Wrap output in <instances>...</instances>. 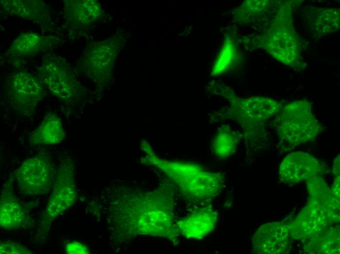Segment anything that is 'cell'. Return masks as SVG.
Wrapping results in <instances>:
<instances>
[{"mask_svg": "<svg viewBox=\"0 0 340 254\" xmlns=\"http://www.w3.org/2000/svg\"><path fill=\"white\" fill-rule=\"evenodd\" d=\"M261 38V45L276 59L295 69H303L305 64L301 60L299 41L287 2L278 7Z\"/></svg>", "mask_w": 340, "mask_h": 254, "instance_id": "cell-1", "label": "cell"}, {"mask_svg": "<svg viewBox=\"0 0 340 254\" xmlns=\"http://www.w3.org/2000/svg\"><path fill=\"white\" fill-rule=\"evenodd\" d=\"M5 91L10 105L24 116L32 114L44 95V87L39 79L23 71L10 76Z\"/></svg>", "mask_w": 340, "mask_h": 254, "instance_id": "cell-2", "label": "cell"}, {"mask_svg": "<svg viewBox=\"0 0 340 254\" xmlns=\"http://www.w3.org/2000/svg\"><path fill=\"white\" fill-rule=\"evenodd\" d=\"M53 171L50 159L39 154L23 161L15 172L14 180L19 189L25 194H45L52 186Z\"/></svg>", "mask_w": 340, "mask_h": 254, "instance_id": "cell-3", "label": "cell"}, {"mask_svg": "<svg viewBox=\"0 0 340 254\" xmlns=\"http://www.w3.org/2000/svg\"><path fill=\"white\" fill-rule=\"evenodd\" d=\"M38 72L39 80L51 93L66 104L74 100L77 83L64 60L57 57L47 58Z\"/></svg>", "mask_w": 340, "mask_h": 254, "instance_id": "cell-4", "label": "cell"}, {"mask_svg": "<svg viewBox=\"0 0 340 254\" xmlns=\"http://www.w3.org/2000/svg\"><path fill=\"white\" fill-rule=\"evenodd\" d=\"M73 170L69 158L64 159L60 163L54 177L53 190L46 207L45 217L47 220L56 218L75 201Z\"/></svg>", "mask_w": 340, "mask_h": 254, "instance_id": "cell-5", "label": "cell"}, {"mask_svg": "<svg viewBox=\"0 0 340 254\" xmlns=\"http://www.w3.org/2000/svg\"><path fill=\"white\" fill-rule=\"evenodd\" d=\"M289 227L279 222L264 224L252 239L254 253L261 254H286L291 246Z\"/></svg>", "mask_w": 340, "mask_h": 254, "instance_id": "cell-6", "label": "cell"}, {"mask_svg": "<svg viewBox=\"0 0 340 254\" xmlns=\"http://www.w3.org/2000/svg\"><path fill=\"white\" fill-rule=\"evenodd\" d=\"M218 213L210 206L195 209L176 224L178 232L190 239H200L210 234L218 220Z\"/></svg>", "mask_w": 340, "mask_h": 254, "instance_id": "cell-7", "label": "cell"}, {"mask_svg": "<svg viewBox=\"0 0 340 254\" xmlns=\"http://www.w3.org/2000/svg\"><path fill=\"white\" fill-rule=\"evenodd\" d=\"M320 165L314 157L304 152H294L282 162L279 169L281 181L288 184L298 183L316 176Z\"/></svg>", "mask_w": 340, "mask_h": 254, "instance_id": "cell-8", "label": "cell"}, {"mask_svg": "<svg viewBox=\"0 0 340 254\" xmlns=\"http://www.w3.org/2000/svg\"><path fill=\"white\" fill-rule=\"evenodd\" d=\"M329 218L316 205L305 207L289 226L292 237L310 238L322 233L328 225Z\"/></svg>", "mask_w": 340, "mask_h": 254, "instance_id": "cell-9", "label": "cell"}, {"mask_svg": "<svg viewBox=\"0 0 340 254\" xmlns=\"http://www.w3.org/2000/svg\"><path fill=\"white\" fill-rule=\"evenodd\" d=\"M11 182L4 185L0 200V226L8 230L20 228L28 221L27 213L15 195Z\"/></svg>", "mask_w": 340, "mask_h": 254, "instance_id": "cell-10", "label": "cell"}, {"mask_svg": "<svg viewBox=\"0 0 340 254\" xmlns=\"http://www.w3.org/2000/svg\"><path fill=\"white\" fill-rule=\"evenodd\" d=\"M308 188L314 204L316 205L329 219L339 218V201L332 191L320 177L314 176L307 180Z\"/></svg>", "mask_w": 340, "mask_h": 254, "instance_id": "cell-11", "label": "cell"}, {"mask_svg": "<svg viewBox=\"0 0 340 254\" xmlns=\"http://www.w3.org/2000/svg\"><path fill=\"white\" fill-rule=\"evenodd\" d=\"M64 136L61 119L55 114L48 113L31 132L29 140L35 145H56L61 143Z\"/></svg>", "mask_w": 340, "mask_h": 254, "instance_id": "cell-12", "label": "cell"}, {"mask_svg": "<svg viewBox=\"0 0 340 254\" xmlns=\"http://www.w3.org/2000/svg\"><path fill=\"white\" fill-rule=\"evenodd\" d=\"M64 11L68 19L79 25H86L101 18L100 4L93 0H71L64 2Z\"/></svg>", "mask_w": 340, "mask_h": 254, "instance_id": "cell-13", "label": "cell"}, {"mask_svg": "<svg viewBox=\"0 0 340 254\" xmlns=\"http://www.w3.org/2000/svg\"><path fill=\"white\" fill-rule=\"evenodd\" d=\"M114 51L113 46L107 43L100 42L95 44L85 53L83 64L89 73L97 76L107 71L113 64Z\"/></svg>", "mask_w": 340, "mask_h": 254, "instance_id": "cell-14", "label": "cell"}, {"mask_svg": "<svg viewBox=\"0 0 340 254\" xmlns=\"http://www.w3.org/2000/svg\"><path fill=\"white\" fill-rule=\"evenodd\" d=\"M308 18L313 30L318 35H324L338 30L340 10L320 8L314 9Z\"/></svg>", "mask_w": 340, "mask_h": 254, "instance_id": "cell-15", "label": "cell"}, {"mask_svg": "<svg viewBox=\"0 0 340 254\" xmlns=\"http://www.w3.org/2000/svg\"><path fill=\"white\" fill-rule=\"evenodd\" d=\"M4 7L10 13L30 20L39 19L45 13L44 5L39 0H9Z\"/></svg>", "mask_w": 340, "mask_h": 254, "instance_id": "cell-16", "label": "cell"}, {"mask_svg": "<svg viewBox=\"0 0 340 254\" xmlns=\"http://www.w3.org/2000/svg\"><path fill=\"white\" fill-rule=\"evenodd\" d=\"M44 41L42 37L36 33H22L12 42L10 50L22 55L33 54L41 48Z\"/></svg>", "mask_w": 340, "mask_h": 254, "instance_id": "cell-17", "label": "cell"}, {"mask_svg": "<svg viewBox=\"0 0 340 254\" xmlns=\"http://www.w3.org/2000/svg\"><path fill=\"white\" fill-rule=\"evenodd\" d=\"M235 54L234 43L230 39H227L220 51L217 61L215 62L214 69L224 70L234 61Z\"/></svg>", "mask_w": 340, "mask_h": 254, "instance_id": "cell-18", "label": "cell"}, {"mask_svg": "<svg viewBox=\"0 0 340 254\" xmlns=\"http://www.w3.org/2000/svg\"><path fill=\"white\" fill-rule=\"evenodd\" d=\"M1 254H29L32 253L26 247L18 242L10 240L0 241Z\"/></svg>", "mask_w": 340, "mask_h": 254, "instance_id": "cell-19", "label": "cell"}, {"mask_svg": "<svg viewBox=\"0 0 340 254\" xmlns=\"http://www.w3.org/2000/svg\"><path fill=\"white\" fill-rule=\"evenodd\" d=\"M65 252L69 254L89 253L87 248L84 244L77 241L67 244L65 246Z\"/></svg>", "mask_w": 340, "mask_h": 254, "instance_id": "cell-20", "label": "cell"}]
</instances>
